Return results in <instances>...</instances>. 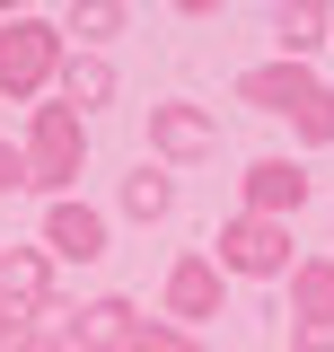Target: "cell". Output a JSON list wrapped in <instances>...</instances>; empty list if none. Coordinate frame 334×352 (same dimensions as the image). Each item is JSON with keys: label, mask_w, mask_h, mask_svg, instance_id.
<instances>
[{"label": "cell", "mask_w": 334, "mask_h": 352, "mask_svg": "<svg viewBox=\"0 0 334 352\" xmlns=\"http://www.w3.org/2000/svg\"><path fill=\"white\" fill-rule=\"evenodd\" d=\"M238 106L282 115L308 150H326V141H334V88L317 80L308 62H255V71H238Z\"/></svg>", "instance_id": "cell-1"}, {"label": "cell", "mask_w": 334, "mask_h": 352, "mask_svg": "<svg viewBox=\"0 0 334 352\" xmlns=\"http://www.w3.org/2000/svg\"><path fill=\"white\" fill-rule=\"evenodd\" d=\"M18 159H27V185H36L44 203H71V185H80V168H88V124L62 106V97H44L36 115H27Z\"/></svg>", "instance_id": "cell-2"}, {"label": "cell", "mask_w": 334, "mask_h": 352, "mask_svg": "<svg viewBox=\"0 0 334 352\" xmlns=\"http://www.w3.org/2000/svg\"><path fill=\"white\" fill-rule=\"evenodd\" d=\"M62 18H0V97L44 106V88L62 80Z\"/></svg>", "instance_id": "cell-3"}, {"label": "cell", "mask_w": 334, "mask_h": 352, "mask_svg": "<svg viewBox=\"0 0 334 352\" xmlns=\"http://www.w3.org/2000/svg\"><path fill=\"white\" fill-rule=\"evenodd\" d=\"M220 273H238V282H291V220H255V212H238V220H220V238L203 247Z\"/></svg>", "instance_id": "cell-4"}, {"label": "cell", "mask_w": 334, "mask_h": 352, "mask_svg": "<svg viewBox=\"0 0 334 352\" xmlns=\"http://www.w3.org/2000/svg\"><path fill=\"white\" fill-rule=\"evenodd\" d=\"M44 335H53L62 352H124L132 335H141V308H132L124 291H106V300L53 308V317H44Z\"/></svg>", "instance_id": "cell-5"}, {"label": "cell", "mask_w": 334, "mask_h": 352, "mask_svg": "<svg viewBox=\"0 0 334 352\" xmlns=\"http://www.w3.org/2000/svg\"><path fill=\"white\" fill-rule=\"evenodd\" d=\"M220 300H229V273H220L203 247H185V256L167 264V282H159V317H167V326L194 335L203 317H220Z\"/></svg>", "instance_id": "cell-6"}, {"label": "cell", "mask_w": 334, "mask_h": 352, "mask_svg": "<svg viewBox=\"0 0 334 352\" xmlns=\"http://www.w3.org/2000/svg\"><path fill=\"white\" fill-rule=\"evenodd\" d=\"M211 150H220V124H211L203 106H185V97L150 106V159H159V168H194Z\"/></svg>", "instance_id": "cell-7"}, {"label": "cell", "mask_w": 334, "mask_h": 352, "mask_svg": "<svg viewBox=\"0 0 334 352\" xmlns=\"http://www.w3.org/2000/svg\"><path fill=\"white\" fill-rule=\"evenodd\" d=\"M238 194H247L255 220H299V203L317 194V176L299 168V159H255V168L238 176Z\"/></svg>", "instance_id": "cell-8"}, {"label": "cell", "mask_w": 334, "mask_h": 352, "mask_svg": "<svg viewBox=\"0 0 334 352\" xmlns=\"http://www.w3.org/2000/svg\"><path fill=\"white\" fill-rule=\"evenodd\" d=\"M44 256L53 264H97L106 256V212L80 203V194L71 203H44Z\"/></svg>", "instance_id": "cell-9"}, {"label": "cell", "mask_w": 334, "mask_h": 352, "mask_svg": "<svg viewBox=\"0 0 334 352\" xmlns=\"http://www.w3.org/2000/svg\"><path fill=\"white\" fill-rule=\"evenodd\" d=\"M0 300L18 308V317H27V326H44V317H53V256H44V247H0Z\"/></svg>", "instance_id": "cell-10"}, {"label": "cell", "mask_w": 334, "mask_h": 352, "mask_svg": "<svg viewBox=\"0 0 334 352\" xmlns=\"http://www.w3.org/2000/svg\"><path fill=\"white\" fill-rule=\"evenodd\" d=\"M62 106H71V115H97V106H115V62H106V53H80V44H71V53H62Z\"/></svg>", "instance_id": "cell-11"}, {"label": "cell", "mask_w": 334, "mask_h": 352, "mask_svg": "<svg viewBox=\"0 0 334 352\" xmlns=\"http://www.w3.org/2000/svg\"><path fill=\"white\" fill-rule=\"evenodd\" d=\"M291 326H334V256L291 264Z\"/></svg>", "instance_id": "cell-12"}, {"label": "cell", "mask_w": 334, "mask_h": 352, "mask_svg": "<svg viewBox=\"0 0 334 352\" xmlns=\"http://www.w3.org/2000/svg\"><path fill=\"white\" fill-rule=\"evenodd\" d=\"M334 36V9H317V0H282V9H273V44H282V62H308V53H317V44Z\"/></svg>", "instance_id": "cell-13"}, {"label": "cell", "mask_w": 334, "mask_h": 352, "mask_svg": "<svg viewBox=\"0 0 334 352\" xmlns=\"http://www.w3.org/2000/svg\"><path fill=\"white\" fill-rule=\"evenodd\" d=\"M176 212V176L159 168V159H141V168L124 176V220H167Z\"/></svg>", "instance_id": "cell-14"}, {"label": "cell", "mask_w": 334, "mask_h": 352, "mask_svg": "<svg viewBox=\"0 0 334 352\" xmlns=\"http://www.w3.org/2000/svg\"><path fill=\"white\" fill-rule=\"evenodd\" d=\"M124 27H132L124 0H88V9H71V18H62V44L80 36V53H106V36H124Z\"/></svg>", "instance_id": "cell-15"}, {"label": "cell", "mask_w": 334, "mask_h": 352, "mask_svg": "<svg viewBox=\"0 0 334 352\" xmlns=\"http://www.w3.org/2000/svg\"><path fill=\"white\" fill-rule=\"evenodd\" d=\"M124 352H211L203 335H185V326H167V317H141V335H132Z\"/></svg>", "instance_id": "cell-16"}, {"label": "cell", "mask_w": 334, "mask_h": 352, "mask_svg": "<svg viewBox=\"0 0 334 352\" xmlns=\"http://www.w3.org/2000/svg\"><path fill=\"white\" fill-rule=\"evenodd\" d=\"M291 352H334V326H291Z\"/></svg>", "instance_id": "cell-17"}, {"label": "cell", "mask_w": 334, "mask_h": 352, "mask_svg": "<svg viewBox=\"0 0 334 352\" xmlns=\"http://www.w3.org/2000/svg\"><path fill=\"white\" fill-rule=\"evenodd\" d=\"M27 335H36V326H27V317H18V308L0 300V352H9V344H27Z\"/></svg>", "instance_id": "cell-18"}, {"label": "cell", "mask_w": 334, "mask_h": 352, "mask_svg": "<svg viewBox=\"0 0 334 352\" xmlns=\"http://www.w3.org/2000/svg\"><path fill=\"white\" fill-rule=\"evenodd\" d=\"M18 185H27V159H18V150L0 141V194H18Z\"/></svg>", "instance_id": "cell-19"}, {"label": "cell", "mask_w": 334, "mask_h": 352, "mask_svg": "<svg viewBox=\"0 0 334 352\" xmlns=\"http://www.w3.org/2000/svg\"><path fill=\"white\" fill-rule=\"evenodd\" d=\"M9 352H53V335H44V326H36V335H27V344H9Z\"/></svg>", "instance_id": "cell-20"}, {"label": "cell", "mask_w": 334, "mask_h": 352, "mask_svg": "<svg viewBox=\"0 0 334 352\" xmlns=\"http://www.w3.org/2000/svg\"><path fill=\"white\" fill-rule=\"evenodd\" d=\"M53 352H62V344H53Z\"/></svg>", "instance_id": "cell-21"}]
</instances>
